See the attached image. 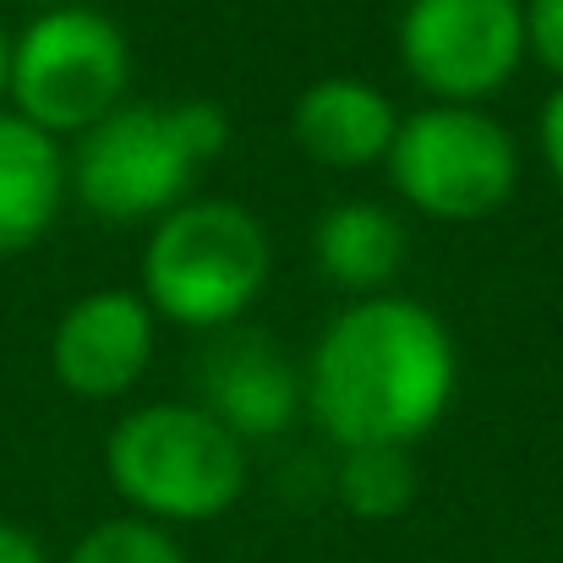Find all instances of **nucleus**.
Returning <instances> with one entry per match:
<instances>
[{
    "label": "nucleus",
    "mask_w": 563,
    "mask_h": 563,
    "mask_svg": "<svg viewBox=\"0 0 563 563\" xmlns=\"http://www.w3.org/2000/svg\"><path fill=\"white\" fill-rule=\"evenodd\" d=\"M197 170L202 165L176 126V110L126 99L77 137L66 159V187L104 224H154L191 197Z\"/></svg>",
    "instance_id": "nucleus-6"
},
{
    "label": "nucleus",
    "mask_w": 563,
    "mask_h": 563,
    "mask_svg": "<svg viewBox=\"0 0 563 563\" xmlns=\"http://www.w3.org/2000/svg\"><path fill=\"white\" fill-rule=\"evenodd\" d=\"M405 257H410V235H405L399 213L373 197H351V202L323 208V219L312 230L318 274L351 296H383L399 279Z\"/></svg>",
    "instance_id": "nucleus-12"
},
{
    "label": "nucleus",
    "mask_w": 563,
    "mask_h": 563,
    "mask_svg": "<svg viewBox=\"0 0 563 563\" xmlns=\"http://www.w3.org/2000/svg\"><path fill=\"white\" fill-rule=\"evenodd\" d=\"M340 504L356 520H399L416 504L410 449H340Z\"/></svg>",
    "instance_id": "nucleus-13"
},
{
    "label": "nucleus",
    "mask_w": 563,
    "mask_h": 563,
    "mask_svg": "<svg viewBox=\"0 0 563 563\" xmlns=\"http://www.w3.org/2000/svg\"><path fill=\"white\" fill-rule=\"evenodd\" d=\"M66 563H187L176 537L143 515H126V520H104L93 526Z\"/></svg>",
    "instance_id": "nucleus-14"
},
{
    "label": "nucleus",
    "mask_w": 563,
    "mask_h": 563,
    "mask_svg": "<svg viewBox=\"0 0 563 563\" xmlns=\"http://www.w3.org/2000/svg\"><path fill=\"white\" fill-rule=\"evenodd\" d=\"M460 356L449 323L399 290L356 296L318 334L301 399L340 449H410L454 405Z\"/></svg>",
    "instance_id": "nucleus-1"
},
{
    "label": "nucleus",
    "mask_w": 563,
    "mask_h": 563,
    "mask_svg": "<svg viewBox=\"0 0 563 563\" xmlns=\"http://www.w3.org/2000/svg\"><path fill=\"white\" fill-rule=\"evenodd\" d=\"M274 274L263 219L235 197H187L143 241V301L159 323L219 334L241 323Z\"/></svg>",
    "instance_id": "nucleus-2"
},
{
    "label": "nucleus",
    "mask_w": 563,
    "mask_h": 563,
    "mask_svg": "<svg viewBox=\"0 0 563 563\" xmlns=\"http://www.w3.org/2000/svg\"><path fill=\"white\" fill-rule=\"evenodd\" d=\"M66 191V148L16 110H0V257L38 246L60 219Z\"/></svg>",
    "instance_id": "nucleus-11"
},
{
    "label": "nucleus",
    "mask_w": 563,
    "mask_h": 563,
    "mask_svg": "<svg viewBox=\"0 0 563 563\" xmlns=\"http://www.w3.org/2000/svg\"><path fill=\"white\" fill-rule=\"evenodd\" d=\"M383 165L394 191L438 224L493 219L520 187V148L487 104H427L399 115Z\"/></svg>",
    "instance_id": "nucleus-5"
},
{
    "label": "nucleus",
    "mask_w": 563,
    "mask_h": 563,
    "mask_svg": "<svg viewBox=\"0 0 563 563\" xmlns=\"http://www.w3.org/2000/svg\"><path fill=\"white\" fill-rule=\"evenodd\" d=\"M5 93H11V33L0 27V104H5Z\"/></svg>",
    "instance_id": "nucleus-18"
},
{
    "label": "nucleus",
    "mask_w": 563,
    "mask_h": 563,
    "mask_svg": "<svg viewBox=\"0 0 563 563\" xmlns=\"http://www.w3.org/2000/svg\"><path fill=\"white\" fill-rule=\"evenodd\" d=\"M537 143H542V165H548V176H553L559 191H563V82L548 93V104H542V115H537Z\"/></svg>",
    "instance_id": "nucleus-16"
},
{
    "label": "nucleus",
    "mask_w": 563,
    "mask_h": 563,
    "mask_svg": "<svg viewBox=\"0 0 563 563\" xmlns=\"http://www.w3.org/2000/svg\"><path fill=\"white\" fill-rule=\"evenodd\" d=\"M159 318L143 290H88L77 296L49 334V373L77 399H121L154 367Z\"/></svg>",
    "instance_id": "nucleus-8"
},
{
    "label": "nucleus",
    "mask_w": 563,
    "mask_h": 563,
    "mask_svg": "<svg viewBox=\"0 0 563 563\" xmlns=\"http://www.w3.org/2000/svg\"><path fill=\"white\" fill-rule=\"evenodd\" d=\"M132 44L99 5H49L11 38V110L38 132L82 137L110 110L126 104Z\"/></svg>",
    "instance_id": "nucleus-4"
},
{
    "label": "nucleus",
    "mask_w": 563,
    "mask_h": 563,
    "mask_svg": "<svg viewBox=\"0 0 563 563\" xmlns=\"http://www.w3.org/2000/svg\"><path fill=\"white\" fill-rule=\"evenodd\" d=\"M0 563H49V559H44V548H38L22 526L0 520Z\"/></svg>",
    "instance_id": "nucleus-17"
},
{
    "label": "nucleus",
    "mask_w": 563,
    "mask_h": 563,
    "mask_svg": "<svg viewBox=\"0 0 563 563\" xmlns=\"http://www.w3.org/2000/svg\"><path fill=\"white\" fill-rule=\"evenodd\" d=\"M394 132H399V110L388 104V93L377 82H367V77H351V71L307 82L296 93V110H290L296 148L312 165H323V170L383 165Z\"/></svg>",
    "instance_id": "nucleus-10"
},
{
    "label": "nucleus",
    "mask_w": 563,
    "mask_h": 563,
    "mask_svg": "<svg viewBox=\"0 0 563 563\" xmlns=\"http://www.w3.org/2000/svg\"><path fill=\"white\" fill-rule=\"evenodd\" d=\"M191 399L219 421L230 427L241 443H263V438H279L301 410V373L290 362V351L263 334V329H219L208 340V351L197 356L191 367Z\"/></svg>",
    "instance_id": "nucleus-9"
},
{
    "label": "nucleus",
    "mask_w": 563,
    "mask_h": 563,
    "mask_svg": "<svg viewBox=\"0 0 563 563\" xmlns=\"http://www.w3.org/2000/svg\"><path fill=\"white\" fill-rule=\"evenodd\" d=\"M394 38L427 104H487L526 66L520 0H405Z\"/></svg>",
    "instance_id": "nucleus-7"
},
{
    "label": "nucleus",
    "mask_w": 563,
    "mask_h": 563,
    "mask_svg": "<svg viewBox=\"0 0 563 563\" xmlns=\"http://www.w3.org/2000/svg\"><path fill=\"white\" fill-rule=\"evenodd\" d=\"M22 5H44L49 11V5H71V0H22Z\"/></svg>",
    "instance_id": "nucleus-19"
},
{
    "label": "nucleus",
    "mask_w": 563,
    "mask_h": 563,
    "mask_svg": "<svg viewBox=\"0 0 563 563\" xmlns=\"http://www.w3.org/2000/svg\"><path fill=\"white\" fill-rule=\"evenodd\" d=\"M104 476L143 520L197 526L219 520L246 493V443L197 399H159L110 427Z\"/></svg>",
    "instance_id": "nucleus-3"
},
{
    "label": "nucleus",
    "mask_w": 563,
    "mask_h": 563,
    "mask_svg": "<svg viewBox=\"0 0 563 563\" xmlns=\"http://www.w3.org/2000/svg\"><path fill=\"white\" fill-rule=\"evenodd\" d=\"M526 16V55L563 82V0H520Z\"/></svg>",
    "instance_id": "nucleus-15"
}]
</instances>
